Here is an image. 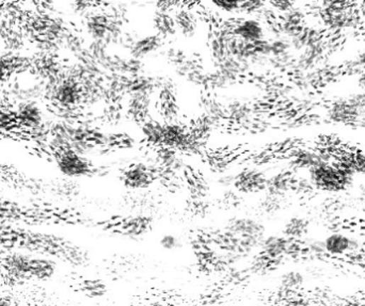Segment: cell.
I'll use <instances>...</instances> for the list:
<instances>
[{"instance_id":"obj_1","label":"cell","mask_w":365,"mask_h":306,"mask_svg":"<svg viewBox=\"0 0 365 306\" xmlns=\"http://www.w3.org/2000/svg\"><path fill=\"white\" fill-rule=\"evenodd\" d=\"M5 82L6 98L11 105V108L28 101L45 103V86L33 71V67L16 72Z\"/></svg>"},{"instance_id":"obj_2","label":"cell","mask_w":365,"mask_h":306,"mask_svg":"<svg viewBox=\"0 0 365 306\" xmlns=\"http://www.w3.org/2000/svg\"><path fill=\"white\" fill-rule=\"evenodd\" d=\"M6 266L14 276L40 280H50L57 271V264L50 257L31 252L11 253L6 259Z\"/></svg>"},{"instance_id":"obj_3","label":"cell","mask_w":365,"mask_h":306,"mask_svg":"<svg viewBox=\"0 0 365 306\" xmlns=\"http://www.w3.org/2000/svg\"><path fill=\"white\" fill-rule=\"evenodd\" d=\"M223 230L235 238L244 256L259 251L264 238L267 236L265 225L251 217H233L228 220Z\"/></svg>"},{"instance_id":"obj_4","label":"cell","mask_w":365,"mask_h":306,"mask_svg":"<svg viewBox=\"0 0 365 306\" xmlns=\"http://www.w3.org/2000/svg\"><path fill=\"white\" fill-rule=\"evenodd\" d=\"M16 125L30 134L47 135L54 115L45 103L28 101L12 107Z\"/></svg>"},{"instance_id":"obj_5","label":"cell","mask_w":365,"mask_h":306,"mask_svg":"<svg viewBox=\"0 0 365 306\" xmlns=\"http://www.w3.org/2000/svg\"><path fill=\"white\" fill-rule=\"evenodd\" d=\"M309 177L315 191L324 193L337 194L345 191L352 185L354 174L341 166H335L332 162L322 164L308 171Z\"/></svg>"},{"instance_id":"obj_6","label":"cell","mask_w":365,"mask_h":306,"mask_svg":"<svg viewBox=\"0 0 365 306\" xmlns=\"http://www.w3.org/2000/svg\"><path fill=\"white\" fill-rule=\"evenodd\" d=\"M257 252L267 259L277 269L288 259L303 256V242H294L283 234H270L264 238Z\"/></svg>"},{"instance_id":"obj_7","label":"cell","mask_w":365,"mask_h":306,"mask_svg":"<svg viewBox=\"0 0 365 306\" xmlns=\"http://www.w3.org/2000/svg\"><path fill=\"white\" fill-rule=\"evenodd\" d=\"M322 242L327 257L335 259H349L360 255L364 248L360 236L342 230L327 234L322 238Z\"/></svg>"},{"instance_id":"obj_8","label":"cell","mask_w":365,"mask_h":306,"mask_svg":"<svg viewBox=\"0 0 365 306\" xmlns=\"http://www.w3.org/2000/svg\"><path fill=\"white\" fill-rule=\"evenodd\" d=\"M54 162L58 172L65 178H84L92 176L96 172V169L92 166L86 156L73 151L56 152Z\"/></svg>"},{"instance_id":"obj_9","label":"cell","mask_w":365,"mask_h":306,"mask_svg":"<svg viewBox=\"0 0 365 306\" xmlns=\"http://www.w3.org/2000/svg\"><path fill=\"white\" fill-rule=\"evenodd\" d=\"M267 178V175L259 169H245L236 173L233 188L242 196L264 193Z\"/></svg>"},{"instance_id":"obj_10","label":"cell","mask_w":365,"mask_h":306,"mask_svg":"<svg viewBox=\"0 0 365 306\" xmlns=\"http://www.w3.org/2000/svg\"><path fill=\"white\" fill-rule=\"evenodd\" d=\"M155 171L145 164H136L126 169L122 175V181L130 190H143L149 188L155 181Z\"/></svg>"},{"instance_id":"obj_11","label":"cell","mask_w":365,"mask_h":306,"mask_svg":"<svg viewBox=\"0 0 365 306\" xmlns=\"http://www.w3.org/2000/svg\"><path fill=\"white\" fill-rule=\"evenodd\" d=\"M234 35L242 41L253 43L267 39V29L259 18H244L234 23Z\"/></svg>"},{"instance_id":"obj_12","label":"cell","mask_w":365,"mask_h":306,"mask_svg":"<svg viewBox=\"0 0 365 306\" xmlns=\"http://www.w3.org/2000/svg\"><path fill=\"white\" fill-rule=\"evenodd\" d=\"M330 156L324 151L316 149H299L290 160L291 169L296 171H308L322 164H330Z\"/></svg>"},{"instance_id":"obj_13","label":"cell","mask_w":365,"mask_h":306,"mask_svg":"<svg viewBox=\"0 0 365 306\" xmlns=\"http://www.w3.org/2000/svg\"><path fill=\"white\" fill-rule=\"evenodd\" d=\"M295 174L291 170L279 171L270 175L267 178L266 189L264 193L286 198L288 193L293 192Z\"/></svg>"},{"instance_id":"obj_14","label":"cell","mask_w":365,"mask_h":306,"mask_svg":"<svg viewBox=\"0 0 365 306\" xmlns=\"http://www.w3.org/2000/svg\"><path fill=\"white\" fill-rule=\"evenodd\" d=\"M152 107V94L134 93L128 94V113L134 121L145 123L147 121Z\"/></svg>"},{"instance_id":"obj_15","label":"cell","mask_w":365,"mask_h":306,"mask_svg":"<svg viewBox=\"0 0 365 306\" xmlns=\"http://www.w3.org/2000/svg\"><path fill=\"white\" fill-rule=\"evenodd\" d=\"M329 119L337 123H350L362 115L356 101L352 99L335 101L328 110Z\"/></svg>"},{"instance_id":"obj_16","label":"cell","mask_w":365,"mask_h":306,"mask_svg":"<svg viewBox=\"0 0 365 306\" xmlns=\"http://www.w3.org/2000/svg\"><path fill=\"white\" fill-rule=\"evenodd\" d=\"M311 221L301 215H294L284 222L282 234L294 242H303L310 237Z\"/></svg>"},{"instance_id":"obj_17","label":"cell","mask_w":365,"mask_h":306,"mask_svg":"<svg viewBox=\"0 0 365 306\" xmlns=\"http://www.w3.org/2000/svg\"><path fill=\"white\" fill-rule=\"evenodd\" d=\"M164 44V39L159 35H143L138 38L130 48V56L137 60L142 61L147 57L157 52Z\"/></svg>"},{"instance_id":"obj_18","label":"cell","mask_w":365,"mask_h":306,"mask_svg":"<svg viewBox=\"0 0 365 306\" xmlns=\"http://www.w3.org/2000/svg\"><path fill=\"white\" fill-rule=\"evenodd\" d=\"M153 225L154 220L152 217L147 215H136L122 221L120 230L122 234L128 237L141 238L152 231Z\"/></svg>"},{"instance_id":"obj_19","label":"cell","mask_w":365,"mask_h":306,"mask_svg":"<svg viewBox=\"0 0 365 306\" xmlns=\"http://www.w3.org/2000/svg\"><path fill=\"white\" fill-rule=\"evenodd\" d=\"M173 20H174L176 33H181L183 37L189 38V39L197 35V18L191 10L186 9V8H177L175 10Z\"/></svg>"},{"instance_id":"obj_20","label":"cell","mask_w":365,"mask_h":306,"mask_svg":"<svg viewBox=\"0 0 365 306\" xmlns=\"http://www.w3.org/2000/svg\"><path fill=\"white\" fill-rule=\"evenodd\" d=\"M307 276L299 269L286 270L279 278V287L288 293H294L305 288Z\"/></svg>"},{"instance_id":"obj_21","label":"cell","mask_w":365,"mask_h":306,"mask_svg":"<svg viewBox=\"0 0 365 306\" xmlns=\"http://www.w3.org/2000/svg\"><path fill=\"white\" fill-rule=\"evenodd\" d=\"M303 256L312 261H322L327 259L322 238L309 237L303 242Z\"/></svg>"},{"instance_id":"obj_22","label":"cell","mask_w":365,"mask_h":306,"mask_svg":"<svg viewBox=\"0 0 365 306\" xmlns=\"http://www.w3.org/2000/svg\"><path fill=\"white\" fill-rule=\"evenodd\" d=\"M154 27H155L156 35H159L162 39L172 37L176 33L174 20L171 14L156 12L155 16H154Z\"/></svg>"},{"instance_id":"obj_23","label":"cell","mask_w":365,"mask_h":306,"mask_svg":"<svg viewBox=\"0 0 365 306\" xmlns=\"http://www.w3.org/2000/svg\"><path fill=\"white\" fill-rule=\"evenodd\" d=\"M164 124L160 122L149 121L145 122L141 128V132L147 142L154 145H162L164 142Z\"/></svg>"},{"instance_id":"obj_24","label":"cell","mask_w":365,"mask_h":306,"mask_svg":"<svg viewBox=\"0 0 365 306\" xmlns=\"http://www.w3.org/2000/svg\"><path fill=\"white\" fill-rule=\"evenodd\" d=\"M284 198L279 196L264 193L259 202V208L262 214L266 216H275L283 210Z\"/></svg>"},{"instance_id":"obj_25","label":"cell","mask_w":365,"mask_h":306,"mask_svg":"<svg viewBox=\"0 0 365 306\" xmlns=\"http://www.w3.org/2000/svg\"><path fill=\"white\" fill-rule=\"evenodd\" d=\"M267 3L264 1H240V14L242 16H250V18H257L265 9Z\"/></svg>"},{"instance_id":"obj_26","label":"cell","mask_w":365,"mask_h":306,"mask_svg":"<svg viewBox=\"0 0 365 306\" xmlns=\"http://www.w3.org/2000/svg\"><path fill=\"white\" fill-rule=\"evenodd\" d=\"M315 191L311 181L307 174L295 175L294 185H293V192L301 194V196H309Z\"/></svg>"},{"instance_id":"obj_27","label":"cell","mask_w":365,"mask_h":306,"mask_svg":"<svg viewBox=\"0 0 365 306\" xmlns=\"http://www.w3.org/2000/svg\"><path fill=\"white\" fill-rule=\"evenodd\" d=\"M82 290L89 297L98 298L103 297L106 293L107 287L106 285L103 284L99 280H88L84 283Z\"/></svg>"},{"instance_id":"obj_28","label":"cell","mask_w":365,"mask_h":306,"mask_svg":"<svg viewBox=\"0 0 365 306\" xmlns=\"http://www.w3.org/2000/svg\"><path fill=\"white\" fill-rule=\"evenodd\" d=\"M242 194L236 191L234 188L225 189L221 196V204L227 208H236L242 204Z\"/></svg>"},{"instance_id":"obj_29","label":"cell","mask_w":365,"mask_h":306,"mask_svg":"<svg viewBox=\"0 0 365 306\" xmlns=\"http://www.w3.org/2000/svg\"><path fill=\"white\" fill-rule=\"evenodd\" d=\"M210 5L214 6L215 9L223 14H240V1H231V0H216L212 1Z\"/></svg>"},{"instance_id":"obj_30","label":"cell","mask_w":365,"mask_h":306,"mask_svg":"<svg viewBox=\"0 0 365 306\" xmlns=\"http://www.w3.org/2000/svg\"><path fill=\"white\" fill-rule=\"evenodd\" d=\"M160 246L166 251H175L181 246V240L173 234H164L159 240Z\"/></svg>"},{"instance_id":"obj_31","label":"cell","mask_w":365,"mask_h":306,"mask_svg":"<svg viewBox=\"0 0 365 306\" xmlns=\"http://www.w3.org/2000/svg\"><path fill=\"white\" fill-rule=\"evenodd\" d=\"M268 5L276 14L278 13L280 16L296 8V3H293V1H270Z\"/></svg>"},{"instance_id":"obj_32","label":"cell","mask_w":365,"mask_h":306,"mask_svg":"<svg viewBox=\"0 0 365 306\" xmlns=\"http://www.w3.org/2000/svg\"><path fill=\"white\" fill-rule=\"evenodd\" d=\"M16 124L11 109H0V130Z\"/></svg>"},{"instance_id":"obj_33","label":"cell","mask_w":365,"mask_h":306,"mask_svg":"<svg viewBox=\"0 0 365 306\" xmlns=\"http://www.w3.org/2000/svg\"><path fill=\"white\" fill-rule=\"evenodd\" d=\"M236 173H228L223 172L219 174L218 178H217V183L225 189H231L234 186V181H235Z\"/></svg>"}]
</instances>
